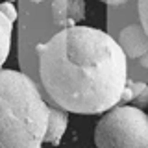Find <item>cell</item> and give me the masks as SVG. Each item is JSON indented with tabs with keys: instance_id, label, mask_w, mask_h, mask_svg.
Instances as JSON below:
<instances>
[{
	"instance_id": "1",
	"label": "cell",
	"mask_w": 148,
	"mask_h": 148,
	"mask_svg": "<svg viewBox=\"0 0 148 148\" xmlns=\"http://www.w3.org/2000/svg\"><path fill=\"white\" fill-rule=\"evenodd\" d=\"M39 76L58 108L100 115L120 104L128 82V56L104 30L63 28L37 45Z\"/></svg>"
},
{
	"instance_id": "2",
	"label": "cell",
	"mask_w": 148,
	"mask_h": 148,
	"mask_svg": "<svg viewBox=\"0 0 148 148\" xmlns=\"http://www.w3.org/2000/svg\"><path fill=\"white\" fill-rule=\"evenodd\" d=\"M48 109L24 72L0 69V148H43Z\"/></svg>"
},
{
	"instance_id": "3",
	"label": "cell",
	"mask_w": 148,
	"mask_h": 148,
	"mask_svg": "<svg viewBox=\"0 0 148 148\" xmlns=\"http://www.w3.org/2000/svg\"><path fill=\"white\" fill-rule=\"evenodd\" d=\"M96 148H148V115L135 106H115L95 130Z\"/></svg>"
},
{
	"instance_id": "4",
	"label": "cell",
	"mask_w": 148,
	"mask_h": 148,
	"mask_svg": "<svg viewBox=\"0 0 148 148\" xmlns=\"http://www.w3.org/2000/svg\"><path fill=\"white\" fill-rule=\"evenodd\" d=\"M52 21L61 28L78 26L85 18V0H52Z\"/></svg>"
},
{
	"instance_id": "5",
	"label": "cell",
	"mask_w": 148,
	"mask_h": 148,
	"mask_svg": "<svg viewBox=\"0 0 148 148\" xmlns=\"http://www.w3.org/2000/svg\"><path fill=\"white\" fill-rule=\"evenodd\" d=\"M69 126V113L61 108L48 109V124H46L45 143L48 145H59Z\"/></svg>"
},
{
	"instance_id": "6",
	"label": "cell",
	"mask_w": 148,
	"mask_h": 148,
	"mask_svg": "<svg viewBox=\"0 0 148 148\" xmlns=\"http://www.w3.org/2000/svg\"><path fill=\"white\" fill-rule=\"evenodd\" d=\"M11 35H13V21H9L0 9V69L6 63L9 50H11Z\"/></svg>"
},
{
	"instance_id": "7",
	"label": "cell",
	"mask_w": 148,
	"mask_h": 148,
	"mask_svg": "<svg viewBox=\"0 0 148 148\" xmlns=\"http://www.w3.org/2000/svg\"><path fill=\"white\" fill-rule=\"evenodd\" d=\"M146 87V83H139V82H126V87H124L122 98H120V104H126V102H133L139 95L143 92V89Z\"/></svg>"
},
{
	"instance_id": "8",
	"label": "cell",
	"mask_w": 148,
	"mask_h": 148,
	"mask_svg": "<svg viewBox=\"0 0 148 148\" xmlns=\"http://www.w3.org/2000/svg\"><path fill=\"white\" fill-rule=\"evenodd\" d=\"M137 9H139V21H141L143 32L148 37V0H139Z\"/></svg>"
},
{
	"instance_id": "9",
	"label": "cell",
	"mask_w": 148,
	"mask_h": 148,
	"mask_svg": "<svg viewBox=\"0 0 148 148\" xmlns=\"http://www.w3.org/2000/svg\"><path fill=\"white\" fill-rule=\"evenodd\" d=\"M0 9H2V13L9 18V21H13V22L17 21V8H15V4H13V2L0 4Z\"/></svg>"
},
{
	"instance_id": "10",
	"label": "cell",
	"mask_w": 148,
	"mask_h": 148,
	"mask_svg": "<svg viewBox=\"0 0 148 148\" xmlns=\"http://www.w3.org/2000/svg\"><path fill=\"white\" fill-rule=\"evenodd\" d=\"M133 104H135L137 108H145V106L148 104V85L145 87V89H143V92H141V95H139L137 98L133 100Z\"/></svg>"
},
{
	"instance_id": "11",
	"label": "cell",
	"mask_w": 148,
	"mask_h": 148,
	"mask_svg": "<svg viewBox=\"0 0 148 148\" xmlns=\"http://www.w3.org/2000/svg\"><path fill=\"white\" fill-rule=\"evenodd\" d=\"M100 2L109 4V6H119V4H126V2H130V0H100Z\"/></svg>"
},
{
	"instance_id": "12",
	"label": "cell",
	"mask_w": 148,
	"mask_h": 148,
	"mask_svg": "<svg viewBox=\"0 0 148 148\" xmlns=\"http://www.w3.org/2000/svg\"><path fill=\"white\" fill-rule=\"evenodd\" d=\"M30 2H35L37 4V2H45V0H30Z\"/></svg>"
}]
</instances>
